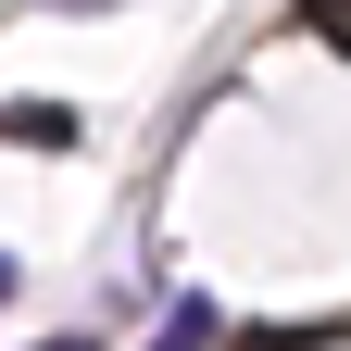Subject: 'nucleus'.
<instances>
[{"instance_id": "1", "label": "nucleus", "mask_w": 351, "mask_h": 351, "mask_svg": "<svg viewBox=\"0 0 351 351\" xmlns=\"http://www.w3.org/2000/svg\"><path fill=\"white\" fill-rule=\"evenodd\" d=\"M0 138H13V151H75V113H63V101H13Z\"/></svg>"}, {"instance_id": "2", "label": "nucleus", "mask_w": 351, "mask_h": 351, "mask_svg": "<svg viewBox=\"0 0 351 351\" xmlns=\"http://www.w3.org/2000/svg\"><path fill=\"white\" fill-rule=\"evenodd\" d=\"M301 13H314V38H351V0H301Z\"/></svg>"}, {"instance_id": "3", "label": "nucleus", "mask_w": 351, "mask_h": 351, "mask_svg": "<svg viewBox=\"0 0 351 351\" xmlns=\"http://www.w3.org/2000/svg\"><path fill=\"white\" fill-rule=\"evenodd\" d=\"M0 289H13V251H0Z\"/></svg>"}, {"instance_id": "4", "label": "nucleus", "mask_w": 351, "mask_h": 351, "mask_svg": "<svg viewBox=\"0 0 351 351\" xmlns=\"http://www.w3.org/2000/svg\"><path fill=\"white\" fill-rule=\"evenodd\" d=\"M51 351H88V339H51Z\"/></svg>"}]
</instances>
